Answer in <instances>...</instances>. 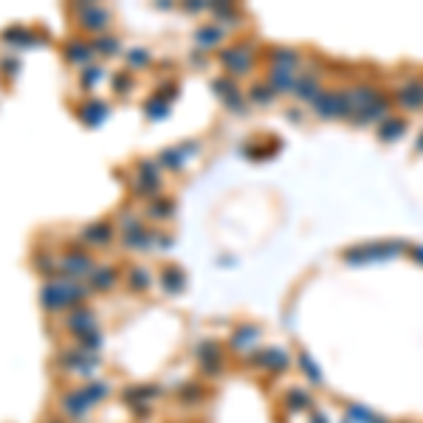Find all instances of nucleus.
<instances>
[{"label": "nucleus", "mask_w": 423, "mask_h": 423, "mask_svg": "<svg viewBox=\"0 0 423 423\" xmlns=\"http://www.w3.org/2000/svg\"><path fill=\"white\" fill-rule=\"evenodd\" d=\"M218 62L226 68V77L240 79L245 74H252L257 65V48L254 43H234V46H223L218 51Z\"/></svg>", "instance_id": "1"}, {"label": "nucleus", "mask_w": 423, "mask_h": 423, "mask_svg": "<svg viewBox=\"0 0 423 423\" xmlns=\"http://www.w3.org/2000/svg\"><path fill=\"white\" fill-rule=\"evenodd\" d=\"M291 364H294L291 352L285 347H274V344H263L249 356V367H257V370H263V373H268L274 378L285 375L291 370Z\"/></svg>", "instance_id": "2"}, {"label": "nucleus", "mask_w": 423, "mask_h": 423, "mask_svg": "<svg viewBox=\"0 0 423 423\" xmlns=\"http://www.w3.org/2000/svg\"><path fill=\"white\" fill-rule=\"evenodd\" d=\"M195 359H198V370L203 378H220L226 370V352L223 344L215 339H203L195 344Z\"/></svg>", "instance_id": "3"}, {"label": "nucleus", "mask_w": 423, "mask_h": 423, "mask_svg": "<svg viewBox=\"0 0 423 423\" xmlns=\"http://www.w3.org/2000/svg\"><path fill=\"white\" fill-rule=\"evenodd\" d=\"M393 108H395V102H393V96H386V93H381V96H378V99H375V102L370 104V108H367V111H359V113H356V116H352L350 122H352V124H356V127H361V130H364V127H373V124L378 127L381 122H386V119H390V116H393Z\"/></svg>", "instance_id": "4"}, {"label": "nucleus", "mask_w": 423, "mask_h": 423, "mask_svg": "<svg viewBox=\"0 0 423 423\" xmlns=\"http://www.w3.org/2000/svg\"><path fill=\"white\" fill-rule=\"evenodd\" d=\"M393 102L398 104L401 111H409V113L423 111V79H420V77H409V79H404V82L395 88Z\"/></svg>", "instance_id": "5"}, {"label": "nucleus", "mask_w": 423, "mask_h": 423, "mask_svg": "<svg viewBox=\"0 0 423 423\" xmlns=\"http://www.w3.org/2000/svg\"><path fill=\"white\" fill-rule=\"evenodd\" d=\"M260 341H263V330H260V325L245 322V325L234 328V333H232V339H229V347H232L234 352H240V356H252V352H254L257 347H263Z\"/></svg>", "instance_id": "6"}, {"label": "nucleus", "mask_w": 423, "mask_h": 423, "mask_svg": "<svg viewBox=\"0 0 423 423\" xmlns=\"http://www.w3.org/2000/svg\"><path fill=\"white\" fill-rule=\"evenodd\" d=\"M322 91H325V85H322V70L319 68H305V70H299L297 91H294V99L299 104H310Z\"/></svg>", "instance_id": "7"}, {"label": "nucleus", "mask_w": 423, "mask_h": 423, "mask_svg": "<svg viewBox=\"0 0 423 423\" xmlns=\"http://www.w3.org/2000/svg\"><path fill=\"white\" fill-rule=\"evenodd\" d=\"M282 409L288 415H308L316 409V398L305 386H288V390L282 393Z\"/></svg>", "instance_id": "8"}, {"label": "nucleus", "mask_w": 423, "mask_h": 423, "mask_svg": "<svg viewBox=\"0 0 423 423\" xmlns=\"http://www.w3.org/2000/svg\"><path fill=\"white\" fill-rule=\"evenodd\" d=\"M297 79H299V70H288V68H271L268 65V74L265 82L276 91V96H294L297 91Z\"/></svg>", "instance_id": "9"}, {"label": "nucleus", "mask_w": 423, "mask_h": 423, "mask_svg": "<svg viewBox=\"0 0 423 423\" xmlns=\"http://www.w3.org/2000/svg\"><path fill=\"white\" fill-rule=\"evenodd\" d=\"M268 65H271V68L299 70V68H302V51L294 48V46H271V48H268Z\"/></svg>", "instance_id": "10"}, {"label": "nucleus", "mask_w": 423, "mask_h": 423, "mask_svg": "<svg viewBox=\"0 0 423 423\" xmlns=\"http://www.w3.org/2000/svg\"><path fill=\"white\" fill-rule=\"evenodd\" d=\"M161 395V386L158 384H135L124 390V401L135 409V406H150L156 398Z\"/></svg>", "instance_id": "11"}, {"label": "nucleus", "mask_w": 423, "mask_h": 423, "mask_svg": "<svg viewBox=\"0 0 423 423\" xmlns=\"http://www.w3.org/2000/svg\"><path fill=\"white\" fill-rule=\"evenodd\" d=\"M350 93H352V116H356L359 111H367L384 91H381L375 82H359V85L350 88Z\"/></svg>", "instance_id": "12"}, {"label": "nucleus", "mask_w": 423, "mask_h": 423, "mask_svg": "<svg viewBox=\"0 0 423 423\" xmlns=\"http://www.w3.org/2000/svg\"><path fill=\"white\" fill-rule=\"evenodd\" d=\"M223 40H226V31L220 26H200L195 31V43H198L200 51H215V48L220 51Z\"/></svg>", "instance_id": "13"}, {"label": "nucleus", "mask_w": 423, "mask_h": 423, "mask_svg": "<svg viewBox=\"0 0 423 423\" xmlns=\"http://www.w3.org/2000/svg\"><path fill=\"white\" fill-rule=\"evenodd\" d=\"M406 127H409V122L404 119V116H390L386 122H381L378 127H375V133H378V138L381 141H386V144H393V141H398L404 133H406Z\"/></svg>", "instance_id": "14"}, {"label": "nucleus", "mask_w": 423, "mask_h": 423, "mask_svg": "<svg viewBox=\"0 0 423 423\" xmlns=\"http://www.w3.org/2000/svg\"><path fill=\"white\" fill-rule=\"evenodd\" d=\"M206 386L200 384V381H187V384H181L178 390H175V398H178L184 406H198V404H203L206 401Z\"/></svg>", "instance_id": "15"}, {"label": "nucleus", "mask_w": 423, "mask_h": 423, "mask_svg": "<svg viewBox=\"0 0 423 423\" xmlns=\"http://www.w3.org/2000/svg\"><path fill=\"white\" fill-rule=\"evenodd\" d=\"M245 96H249V104H257V108H271V104L279 99L276 91L263 79V82H254L249 91H245Z\"/></svg>", "instance_id": "16"}, {"label": "nucleus", "mask_w": 423, "mask_h": 423, "mask_svg": "<svg viewBox=\"0 0 423 423\" xmlns=\"http://www.w3.org/2000/svg\"><path fill=\"white\" fill-rule=\"evenodd\" d=\"M333 119L336 122H350L352 119V93H350V88H336L333 91Z\"/></svg>", "instance_id": "17"}, {"label": "nucleus", "mask_w": 423, "mask_h": 423, "mask_svg": "<svg viewBox=\"0 0 423 423\" xmlns=\"http://www.w3.org/2000/svg\"><path fill=\"white\" fill-rule=\"evenodd\" d=\"M91 406H93V404L85 398L82 390H74V393H65V395H62V409H65V415H70V417H82V415H88Z\"/></svg>", "instance_id": "18"}, {"label": "nucleus", "mask_w": 423, "mask_h": 423, "mask_svg": "<svg viewBox=\"0 0 423 423\" xmlns=\"http://www.w3.org/2000/svg\"><path fill=\"white\" fill-rule=\"evenodd\" d=\"M297 364H299V370H302V375L310 381V386H322L325 384V375H322V370H319V364H316V359L310 356V352H299L297 356Z\"/></svg>", "instance_id": "19"}, {"label": "nucleus", "mask_w": 423, "mask_h": 423, "mask_svg": "<svg viewBox=\"0 0 423 423\" xmlns=\"http://www.w3.org/2000/svg\"><path fill=\"white\" fill-rule=\"evenodd\" d=\"M310 113L316 116V119H322V122H328V119H333V91L330 88H325L319 96H316L310 104Z\"/></svg>", "instance_id": "20"}, {"label": "nucleus", "mask_w": 423, "mask_h": 423, "mask_svg": "<svg viewBox=\"0 0 423 423\" xmlns=\"http://www.w3.org/2000/svg\"><path fill=\"white\" fill-rule=\"evenodd\" d=\"M161 285H164V291H167L169 297H172V294H181L184 285H187V276H184L181 268H167V271L161 274Z\"/></svg>", "instance_id": "21"}, {"label": "nucleus", "mask_w": 423, "mask_h": 423, "mask_svg": "<svg viewBox=\"0 0 423 423\" xmlns=\"http://www.w3.org/2000/svg\"><path fill=\"white\" fill-rule=\"evenodd\" d=\"M344 417H347V420H352V423H373L375 409H370L367 404H347Z\"/></svg>", "instance_id": "22"}, {"label": "nucleus", "mask_w": 423, "mask_h": 423, "mask_svg": "<svg viewBox=\"0 0 423 423\" xmlns=\"http://www.w3.org/2000/svg\"><path fill=\"white\" fill-rule=\"evenodd\" d=\"M147 212H150V215H153L156 220H167V218L175 215V203H172L169 198H153Z\"/></svg>", "instance_id": "23"}, {"label": "nucleus", "mask_w": 423, "mask_h": 423, "mask_svg": "<svg viewBox=\"0 0 423 423\" xmlns=\"http://www.w3.org/2000/svg\"><path fill=\"white\" fill-rule=\"evenodd\" d=\"M223 108H226L229 113L245 116V113H249V96H245L243 91H237V93H232L229 99H223Z\"/></svg>", "instance_id": "24"}, {"label": "nucleus", "mask_w": 423, "mask_h": 423, "mask_svg": "<svg viewBox=\"0 0 423 423\" xmlns=\"http://www.w3.org/2000/svg\"><path fill=\"white\" fill-rule=\"evenodd\" d=\"M209 12L220 23H240V9L234 3H215V6H209Z\"/></svg>", "instance_id": "25"}, {"label": "nucleus", "mask_w": 423, "mask_h": 423, "mask_svg": "<svg viewBox=\"0 0 423 423\" xmlns=\"http://www.w3.org/2000/svg\"><path fill=\"white\" fill-rule=\"evenodd\" d=\"M158 161H161L167 169H184V161H187V156H184L181 150H175V147H167V150L158 156Z\"/></svg>", "instance_id": "26"}, {"label": "nucleus", "mask_w": 423, "mask_h": 423, "mask_svg": "<svg viewBox=\"0 0 423 423\" xmlns=\"http://www.w3.org/2000/svg\"><path fill=\"white\" fill-rule=\"evenodd\" d=\"M150 282H153V276H150V271H144V268H135V271H130V276H127V285H130L133 291H147Z\"/></svg>", "instance_id": "27"}, {"label": "nucleus", "mask_w": 423, "mask_h": 423, "mask_svg": "<svg viewBox=\"0 0 423 423\" xmlns=\"http://www.w3.org/2000/svg\"><path fill=\"white\" fill-rule=\"evenodd\" d=\"M212 91H215L220 99H229L232 93L240 91V85H237V79H232V77H218L215 82H212Z\"/></svg>", "instance_id": "28"}, {"label": "nucleus", "mask_w": 423, "mask_h": 423, "mask_svg": "<svg viewBox=\"0 0 423 423\" xmlns=\"http://www.w3.org/2000/svg\"><path fill=\"white\" fill-rule=\"evenodd\" d=\"M82 393H85V398H88L91 404H96V401H102L104 395H111V386L104 384V381H93V384L82 386Z\"/></svg>", "instance_id": "29"}, {"label": "nucleus", "mask_w": 423, "mask_h": 423, "mask_svg": "<svg viewBox=\"0 0 423 423\" xmlns=\"http://www.w3.org/2000/svg\"><path fill=\"white\" fill-rule=\"evenodd\" d=\"M85 234H88V240H93V243H108V240L113 237V226H111V223H96V226H91Z\"/></svg>", "instance_id": "30"}, {"label": "nucleus", "mask_w": 423, "mask_h": 423, "mask_svg": "<svg viewBox=\"0 0 423 423\" xmlns=\"http://www.w3.org/2000/svg\"><path fill=\"white\" fill-rule=\"evenodd\" d=\"M344 263L347 265H367V254H364V245H350V249L344 252Z\"/></svg>", "instance_id": "31"}, {"label": "nucleus", "mask_w": 423, "mask_h": 423, "mask_svg": "<svg viewBox=\"0 0 423 423\" xmlns=\"http://www.w3.org/2000/svg\"><path fill=\"white\" fill-rule=\"evenodd\" d=\"M113 282H116V271H113V268H102V271H96V274H93V285H96L99 291L111 288Z\"/></svg>", "instance_id": "32"}, {"label": "nucleus", "mask_w": 423, "mask_h": 423, "mask_svg": "<svg viewBox=\"0 0 423 423\" xmlns=\"http://www.w3.org/2000/svg\"><path fill=\"white\" fill-rule=\"evenodd\" d=\"M167 111H169V104L161 102V99H156V96H153V102H147V113H150V119H164Z\"/></svg>", "instance_id": "33"}, {"label": "nucleus", "mask_w": 423, "mask_h": 423, "mask_svg": "<svg viewBox=\"0 0 423 423\" xmlns=\"http://www.w3.org/2000/svg\"><path fill=\"white\" fill-rule=\"evenodd\" d=\"M127 62H130L133 68H144V65L150 62V54H147L144 48H133V51L127 54Z\"/></svg>", "instance_id": "34"}, {"label": "nucleus", "mask_w": 423, "mask_h": 423, "mask_svg": "<svg viewBox=\"0 0 423 423\" xmlns=\"http://www.w3.org/2000/svg\"><path fill=\"white\" fill-rule=\"evenodd\" d=\"M99 51L116 54V51H119V40H116V37H102V40H99Z\"/></svg>", "instance_id": "35"}, {"label": "nucleus", "mask_w": 423, "mask_h": 423, "mask_svg": "<svg viewBox=\"0 0 423 423\" xmlns=\"http://www.w3.org/2000/svg\"><path fill=\"white\" fill-rule=\"evenodd\" d=\"M305 420H308V423H330V417H328V415H325L319 406H316L313 412H308V415H305Z\"/></svg>", "instance_id": "36"}, {"label": "nucleus", "mask_w": 423, "mask_h": 423, "mask_svg": "<svg viewBox=\"0 0 423 423\" xmlns=\"http://www.w3.org/2000/svg\"><path fill=\"white\" fill-rule=\"evenodd\" d=\"M285 116H288L294 124H302V111H299V108H291V111H285Z\"/></svg>", "instance_id": "37"}, {"label": "nucleus", "mask_w": 423, "mask_h": 423, "mask_svg": "<svg viewBox=\"0 0 423 423\" xmlns=\"http://www.w3.org/2000/svg\"><path fill=\"white\" fill-rule=\"evenodd\" d=\"M412 257H415V260L423 265V245H412Z\"/></svg>", "instance_id": "38"}, {"label": "nucleus", "mask_w": 423, "mask_h": 423, "mask_svg": "<svg viewBox=\"0 0 423 423\" xmlns=\"http://www.w3.org/2000/svg\"><path fill=\"white\" fill-rule=\"evenodd\" d=\"M373 423H393V420H390V417H384V415H378V412H375V417H373Z\"/></svg>", "instance_id": "39"}, {"label": "nucleus", "mask_w": 423, "mask_h": 423, "mask_svg": "<svg viewBox=\"0 0 423 423\" xmlns=\"http://www.w3.org/2000/svg\"><path fill=\"white\" fill-rule=\"evenodd\" d=\"M415 150H417V153H423V133H420V135H417V141H415Z\"/></svg>", "instance_id": "40"}, {"label": "nucleus", "mask_w": 423, "mask_h": 423, "mask_svg": "<svg viewBox=\"0 0 423 423\" xmlns=\"http://www.w3.org/2000/svg\"><path fill=\"white\" fill-rule=\"evenodd\" d=\"M341 423H352V420H347V417H344V420H341Z\"/></svg>", "instance_id": "41"}, {"label": "nucleus", "mask_w": 423, "mask_h": 423, "mask_svg": "<svg viewBox=\"0 0 423 423\" xmlns=\"http://www.w3.org/2000/svg\"><path fill=\"white\" fill-rule=\"evenodd\" d=\"M401 423H412V420H401Z\"/></svg>", "instance_id": "42"}]
</instances>
